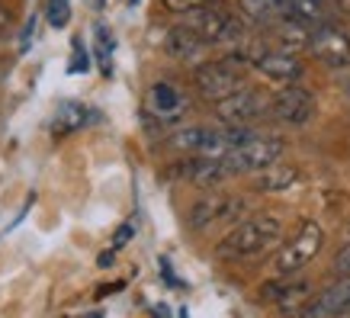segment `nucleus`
I'll return each instance as SVG.
<instances>
[{"label": "nucleus", "mask_w": 350, "mask_h": 318, "mask_svg": "<svg viewBox=\"0 0 350 318\" xmlns=\"http://www.w3.org/2000/svg\"><path fill=\"white\" fill-rule=\"evenodd\" d=\"M347 308H350V276H338V283H331V287L306 308V315L328 318V315H344Z\"/></svg>", "instance_id": "4468645a"}, {"label": "nucleus", "mask_w": 350, "mask_h": 318, "mask_svg": "<svg viewBox=\"0 0 350 318\" xmlns=\"http://www.w3.org/2000/svg\"><path fill=\"white\" fill-rule=\"evenodd\" d=\"M321 244H325V232H321V225L312 222V219H306V222L299 225V232L293 235L280 251H276V257H273L276 276H296L302 267H308L315 257H319Z\"/></svg>", "instance_id": "7ed1b4c3"}, {"label": "nucleus", "mask_w": 350, "mask_h": 318, "mask_svg": "<svg viewBox=\"0 0 350 318\" xmlns=\"http://www.w3.org/2000/svg\"><path fill=\"white\" fill-rule=\"evenodd\" d=\"M308 283H302V280H289V276H280V280H270V283H264L260 287V299L264 302H273V306H280L283 312H289V308L296 306V302H302V299H308Z\"/></svg>", "instance_id": "ddd939ff"}, {"label": "nucleus", "mask_w": 350, "mask_h": 318, "mask_svg": "<svg viewBox=\"0 0 350 318\" xmlns=\"http://www.w3.org/2000/svg\"><path fill=\"white\" fill-rule=\"evenodd\" d=\"M296 181H299V168H293V164H270V168L257 170L254 187L260 193H283Z\"/></svg>", "instance_id": "dca6fc26"}, {"label": "nucleus", "mask_w": 350, "mask_h": 318, "mask_svg": "<svg viewBox=\"0 0 350 318\" xmlns=\"http://www.w3.org/2000/svg\"><path fill=\"white\" fill-rule=\"evenodd\" d=\"M113 264V254H100V267H109Z\"/></svg>", "instance_id": "a878e982"}, {"label": "nucleus", "mask_w": 350, "mask_h": 318, "mask_svg": "<svg viewBox=\"0 0 350 318\" xmlns=\"http://www.w3.org/2000/svg\"><path fill=\"white\" fill-rule=\"evenodd\" d=\"M170 142H174V148L193 151V155H225V151L232 148L225 129H206V126L180 129Z\"/></svg>", "instance_id": "1a4fd4ad"}, {"label": "nucleus", "mask_w": 350, "mask_h": 318, "mask_svg": "<svg viewBox=\"0 0 350 318\" xmlns=\"http://www.w3.org/2000/svg\"><path fill=\"white\" fill-rule=\"evenodd\" d=\"M270 109L264 96L257 90H234L232 96H225L215 103V116L222 126H251L254 119H260Z\"/></svg>", "instance_id": "0eeeda50"}, {"label": "nucleus", "mask_w": 350, "mask_h": 318, "mask_svg": "<svg viewBox=\"0 0 350 318\" xmlns=\"http://www.w3.org/2000/svg\"><path fill=\"white\" fill-rule=\"evenodd\" d=\"M308 52L328 68H350V36L338 26H331V23H321L319 29L312 32Z\"/></svg>", "instance_id": "6e6552de"}, {"label": "nucleus", "mask_w": 350, "mask_h": 318, "mask_svg": "<svg viewBox=\"0 0 350 318\" xmlns=\"http://www.w3.org/2000/svg\"><path fill=\"white\" fill-rule=\"evenodd\" d=\"M49 23L55 29H64L71 23V0H49Z\"/></svg>", "instance_id": "6ab92c4d"}, {"label": "nucleus", "mask_w": 350, "mask_h": 318, "mask_svg": "<svg viewBox=\"0 0 350 318\" xmlns=\"http://www.w3.org/2000/svg\"><path fill=\"white\" fill-rule=\"evenodd\" d=\"M283 238V222L276 215H251L225 235L219 248H215V257L222 261H251V257H260L264 251H270L273 244H280Z\"/></svg>", "instance_id": "f257e3e1"}, {"label": "nucleus", "mask_w": 350, "mask_h": 318, "mask_svg": "<svg viewBox=\"0 0 350 318\" xmlns=\"http://www.w3.org/2000/svg\"><path fill=\"white\" fill-rule=\"evenodd\" d=\"M347 312H350V308H347Z\"/></svg>", "instance_id": "cd10ccee"}, {"label": "nucleus", "mask_w": 350, "mask_h": 318, "mask_svg": "<svg viewBox=\"0 0 350 318\" xmlns=\"http://www.w3.org/2000/svg\"><path fill=\"white\" fill-rule=\"evenodd\" d=\"M338 10L344 13V16H350V0H338Z\"/></svg>", "instance_id": "393cba45"}, {"label": "nucleus", "mask_w": 350, "mask_h": 318, "mask_svg": "<svg viewBox=\"0 0 350 318\" xmlns=\"http://www.w3.org/2000/svg\"><path fill=\"white\" fill-rule=\"evenodd\" d=\"M244 58L241 55H228L222 62H206L200 64L196 71H193V84L200 90L206 100H225V96H232L234 90H241L244 84Z\"/></svg>", "instance_id": "f03ea898"}, {"label": "nucleus", "mask_w": 350, "mask_h": 318, "mask_svg": "<svg viewBox=\"0 0 350 318\" xmlns=\"http://www.w3.org/2000/svg\"><path fill=\"white\" fill-rule=\"evenodd\" d=\"M270 113L286 126H306L308 119L315 116V96L293 81L283 90H276V96L270 100Z\"/></svg>", "instance_id": "423d86ee"}, {"label": "nucleus", "mask_w": 350, "mask_h": 318, "mask_svg": "<svg viewBox=\"0 0 350 318\" xmlns=\"http://www.w3.org/2000/svg\"><path fill=\"white\" fill-rule=\"evenodd\" d=\"M225 164L232 174H257V170L270 168L283 158V138L276 135H247L241 145H232V148L222 155Z\"/></svg>", "instance_id": "20e7f679"}, {"label": "nucleus", "mask_w": 350, "mask_h": 318, "mask_svg": "<svg viewBox=\"0 0 350 318\" xmlns=\"http://www.w3.org/2000/svg\"><path fill=\"white\" fill-rule=\"evenodd\" d=\"M183 168H187L183 170L187 181H193L196 187H202V190H213V187H219V183H225L232 177V170H228L222 155H200L196 161L183 164Z\"/></svg>", "instance_id": "9b49d317"}, {"label": "nucleus", "mask_w": 350, "mask_h": 318, "mask_svg": "<svg viewBox=\"0 0 350 318\" xmlns=\"http://www.w3.org/2000/svg\"><path fill=\"white\" fill-rule=\"evenodd\" d=\"M135 235V228H132V222H126V225H119V232H116V238H113V251H119V248H126V241Z\"/></svg>", "instance_id": "5701e85b"}, {"label": "nucleus", "mask_w": 350, "mask_h": 318, "mask_svg": "<svg viewBox=\"0 0 350 318\" xmlns=\"http://www.w3.org/2000/svg\"><path fill=\"white\" fill-rule=\"evenodd\" d=\"M334 274L338 276H350V241H344L334 254Z\"/></svg>", "instance_id": "4be33fe9"}, {"label": "nucleus", "mask_w": 350, "mask_h": 318, "mask_svg": "<svg viewBox=\"0 0 350 318\" xmlns=\"http://www.w3.org/2000/svg\"><path fill=\"white\" fill-rule=\"evenodd\" d=\"M273 36H276V45L283 49V52H302L308 49L312 42V32H308V23L296 20V16H283V20L273 23Z\"/></svg>", "instance_id": "2eb2a0df"}, {"label": "nucleus", "mask_w": 350, "mask_h": 318, "mask_svg": "<svg viewBox=\"0 0 350 318\" xmlns=\"http://www.w3.org/2000/svg\"><path fill=\"white\" fill-rule=\"evenodd\" d=\"M244 200L228 196V193H206L202 200L193 202L190 209V228L193 232H206L215 222H234L244 215Z\"/></svg>", "instance_id": "39448f33"}, {"label": "nucleus", "mask_w": 350, "mask_h": 318, "mask_svg": "<svg viewBox=\"0 0 350 318\" xmlns=\"http://www.w3.org/2000/svg\"><path fill=\"white\" fill-rule=\"evenodd\" d=\"M206 45L209 42H206L196 29H190L187 23L167 29V36H164V52H167L170 58H177V62H196V58H202Z\"/></svg>", "instance_id": "9d476101"}, {"label": "nucleus", "mask_w": 350, "mask_h": 318, "mask_svg": "<svg viewBox=\"0 0 350 318\" xmlns=\"http://www.w3.org/2000/svg\"><path fill=\"white\" fill-rule=\"evenodd\" d=\"M254 68L260 75L270 77V81H280V84H293V81L302 77V64L296 62V55L283 52V49H276V52H260Z\"/></svg>", "instance_id": "f8f14e48"}, {"label": "nucleus", "mask_w": 350, "mask_h": 318, "mask_svg": "<svg viewBox=\"0 0 350 318\" xmlns=\"http://www.w3.org/2000/svg\"><path fill=\"white\" fill-rule=\"evenodd\" d=\"M7 23H10V13H7V7H0V32L7 29Z\"/></svg>", "instance_id": "b1692460"}, {"label": "nucleus", "mask_w": 350, "mask_h": 318, "mask_svg": "<svg viewBox=\"0 0 350 318\" xmlns=\"http://www.w3.org/2000/svg\"><path fill=\"white\" fill-rule=\"evenodd\" d=\"M151 103H154V109L158 113H164V116H174L177 109H180V94H177V87L170 84H154L151 87Z\"/></svg>", "instance_id": "a211bd4d"}, {"label": "nucleus", "mask_w": 350, "mask_h": 318, "mask_svg": "<svg viewBox=\"0 0 350 318\" xmlns=\"http://www.w3.org/2000/svg\"><path fill=\"white\" fill-rule=\"evenodd\" d=\"M90 68V55L81 42H75V55H71V64H68V75H84Z\"/></svg>", "instance_id": "412c9836"}, {"label": "nucleus", "mask_w": 350, "mask_h": 318, "mask_svg": "<svg viewBox=\"0 0 350 318\" xmlns=\"http://www.w3.org/2000/svg\"><path fill=\"white\" fill-rule=\"evenodd\" d=\"M213 3H222V0H164V10L190 13V10H200V7H213Z\"/></svg>", "instance_id": "aec40b11"}, {"label": "nucleus", "mask_w": 350, "mask_h": 318, "mask_svg": "<svg viewBox=\"0 0 350 318\" xmlns=\"http://www.w3.org/2000/svg\"><path fill=\"white\" fill-rule=\"evenodd\" d=\"M87 122V109L81 103H62L58 113H55V122H52V132L55 135H68Z\"/></svg>", "instance_id": "f3484780"}, {"label": "nucleus", "mask_w": 350, "mask_h": 318, "mask_svg": "<svg viewBox=\"0 0 350 318\" xmlns=\"http://www.w3.org/2000/svg\"><path fill=\"white\" fill-rule=\"evenodd\" d=\"M129 3H135V0H129Z\"/></svg>", "instance_id": "bb28decb"}]
</instances>
